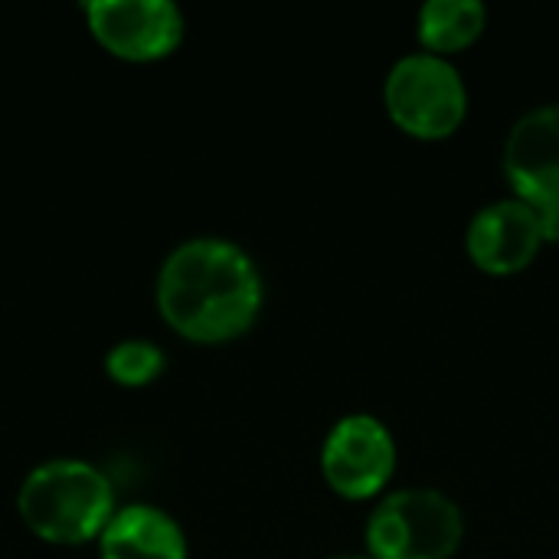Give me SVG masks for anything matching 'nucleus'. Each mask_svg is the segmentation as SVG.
Returning a JSON list of instances; mask_svg holds the SVG:
<instances>
[{
	"instance_id": "1",
	"label": "nucleus",
	"mask_w": 559,
	"mask_h": 559,
	"mask_svg": "<svg viewBox=\"0 0 559 559\" xmlns=\"http://www.w3.org/2000/svg\"><path fill=\"white\" fill-rule=\"evenodd\" d=\"M262 275L252 255L216 236L180 242L157 272V311L193 344H226L262 311Z\"/></svg>"
},
{
	"instance_id": "2",
	"label": "nucleus",
	"mask_w": 559,
	"mask_h": 559,
	"mask_svg": "<svg viewBox=\"0 0 559 559\" xmlns=\"http://www.w3.org/2000/svg\"><path fill=\"white\" fill-rule=\"evenodd\" d=\"M115 511V488L108 475L79 459L36 465L16 491V514L23 527L56 547L98 540Z\"/></svg>"
},
{
	"instance_id": "3",
	"label": "nucleus",
	"mask_w": 559,
	"mask_h": 559,
	"mask_svg": "<svg viewBox=\"0 0 559 559\" xmlns=\"http://www.w3.org/2000/svg\"><path fill=\"white\" fill-rule=\"evenodd\" d=\"M465 534L462 508L436 488L386 495L367 521L373 559H452Z\"/></svg>"
},
{
	"instance_id": "4",
	"label": "nucleus",
	"mask_w": 559,
	"mask_h": 559,
	"mask_svg": "<svg viewBox=\"0 0 559 559\" xmlns=\"http://www.w3.org/2000/svg\"><path fill=\"white\" fill-rule=\"evenodd\" d=\"M390 118L413 138H449L468 111V88L459 66L439 52H409L393 62L383 85Z\"/></svg>"
},
{
	"instance_id": "5",
	"label": "nucleus",
	"mask_w": 559,
	"mask_h": 559,
	"mask_svg": "<svg viewBox=\"0 0 559 559\" xmlns=\"http://www.w3.org/2000/svg\"><path fill=\"white\" fill-rule=\"evenodd\" d=\"M504 174L544 226L547 242H559V102L524 111L504 141Z\"/></svg>"
},
{
	"instance_id": "6",
	"label": "nucleus",
	"mask_w": 559,
	"mask_h": 559,
	"mask_svg": "<svg viewBox=\"0 0 559 559\" xmlns=\"http://www.w3.org/2000/svg\"><path fill=\"white\" fill-rule=\"evenodd\" d=\"M321 472L344 498L364 501L380 495L396 472L393 432L370 413L341 416L321 445Z\"/></svg>"
},
{
	"instance_id": "7",
	"label": "nucleus",
	"mask_w": 559,
	"mask_h": 559,
	"mask_svg": "<svg viewBox=\"0 0 559 559\" xmlns=\"http://www.w3.org/2000/svg\"><path fill=\"white\" fill-rule=\"evenodd\" d=\"M85 23L95 43L124 62L164 59L183 39V13L170 0H92Z\"/></svg>"
},
{
	"instance_id": "8",
	"label": "nucleus",
	"mask_w": 559,
	"mask_h": 559,
	"mask_svg": "<svg viewBox=\"0 0 559 559\" xmlns=\"http://www.w3.org/2000/svg\"><path fill=\"white\" fill-rule=\"evenodd\" d=\"M547 236L540 216L518 197L495 200L481 206L465 233V249L481 272L514 275L527 269L544 249Z\"/></svg>"
},
{
	"instance_id": "9",
	"label": "nucleus",
	"mask_w": 559,
	"mask_h": 559,
	"mask_svg": "<svg viewBox=\"0 0 559 559\" xmlns=\"http://www.w3.org/2000/svg\"><path fill=\"white\" fill-rule=\"evenodd\" d=\"M102 559H187L180 524L151 504H128L115 511L98 537Z\"/></svg>"
},
{
	"instance_id": "10",
	"label": "nucleus",
	"mask_w": 559,
	"mask_h": 559,
	"mask_svg": "<svg viewBox=\"0 0 559 559\" xmlns=\"http://www.w3.org/2000/svg\"><path fill=\"white\" fill-rule=\"evenodd\" d=\"M488 23L481 0H426L419 7V43L426 52H455L472 46Z\"/></svg>"
},
{
	"instance_id": "11",
	"label": "nucleus",
	"mask_w": 559,
	"mask_h": 559,
	"mask_svg": "<svg viewBox=\"0 0 559 559\" xmlns=\"http://www.w3.org/2000/svg\"><path fill=\"white\" fill-rule=\"evenodd\" d=\"M167 367V357L157 344L144 341V337H131V341H118L108 354H105V373L118 383V386H147L154 383Z\"/></svg>"
},
{
	"instance_id": "12",
	"label": "nucleus",
	"mask_w": 559,
	"mask_h": 559,
	"mask_svg": "<svg viewBox=\"0 0 559 559\" xmlns=\"http://www.w3.org/2000/svg\"><path fill=\"white\" fill-rule=\"evenodd\" d=\"M324 559H373L370 554H334V557H324Z\"/></svg>"
}]
</instances>
